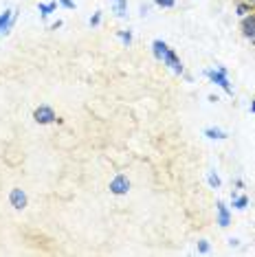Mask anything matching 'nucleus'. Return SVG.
I'll list each match as a JSON object with an SVG mask.
<instances>
[{"label": "nucleus", "instance_id": "obj_1", "mask_svg": "<svg viewBox=\"0 0 255 257\" xmlns=\"http://www.w3.org/2000/svg\"><path fill=\"white\" fill-rule=\"evenodd\" d=\"M204 75L209 77V82H214V84H218L220 88L226 92V94H234V88H231V84H229V80H226V68L224 66H220L218 70H204Z\"/></svg>", "mask_w": 255, "mask_h": 257}, {"label": "nucleus", "instance_id": "obj_2", "mask_svg": "<svg viewBox=\"0 0 255 257\" xmlns=\"http://www.w3.org/2000/svg\"><path fill=\"white\" fill-rule=\"evenodd\" d=\"M33 119L40 126H48V124H53V121H58V114H55V110L51 106H40V108H36V112H33Z\"/></svg>", "mask_w": 255, "mask_h": 257}, {"label": "nucleus", "instance_id": "obj_3", "mask_svg": "<svg viewBox=\"0 0 255 257\" xmlns=\"http://www.w3.org/2000/svg\"><path fill=\"white\" fill-rule=\"evenodd\" d=\"M110 192H112L114 196H124L130 192V180L124 176V174H119V176H114L112 180H110Z\"/></svg>", "mask_w": 255, "mask_h": 257}, {"label": "nucleus", "instance_id": "obj_4", "mask_svg": "<svg viewBox=\"0 0 255 257\" xmlns=\"http://www.w3.org/2000/svg\"><path fill=\"white\" fill-rule=\"evenodd\" d=\"M160 62H163L165 66H170L176 75H182V70H185V68H182V64H180V60H178V55L172 51V48H168V53L163 55V60H160Z\"/></svg>", "mask_w": 255, "mask_h": 257}, {"label": "nucleus", "instance_id": "obj_5", "mask_svg": "<svg viewBox=\"0 0 255 257\" xmlns=\"http://www.w3.org/2000/svg\"><path fill=\"white\" fill-rule=\"evenodd\" d=\"M9 202L14 209H24L26 206V194L22 192V189H11V194H9Z\"/></svg>", "mask_w": 255, "mask_h": 257}, {"label": "nucleus", "instance_id": "obj_6", "mask_svg": "<svg viewBox=\"0 0 255 257\" xmlns=\"http://www.w3.org/2000/svg\"><path fill=\"white\" fill-rule=\"evenodd\" d=\"M16 22V11H4V14H0V33H7L11 26H14Z\"/></svg>", "mask_w": 255, "mask_h": 257}, {"label": "nucleus", "instance_id": "obj_7", "mask_svg": "<svg viewBox=\"0 0 255 257\" xmlns=\"http://www.w3.org/2000/svg\"><path fill=\"white\" fill-rule=\"evenodd\" d=\"M242 36H244V38H251V40H255V14L246 16V18L242 20Z\"/></svg>", "mask_w": 255, "mask_h": 257}, {"label": "nucleus", "instance_id": "obj_8", "mask_svg": "<svg viewBox=\"0 0 255 257\" xmlns=\"http://www.w3.org/2000/svg\"><path fill=\"white\" fill-rule=\"evenodd\" d=\"M216 209H218V224L220 226H229V222H231V214H229V206H226L224 202H218L216 204Z\"/></svg>", "mask_w": 255, "mask_h": 257}, {"label": "nucleus", "instance_id": "obj_9", "mask_svg": "<svg viewBox=\"0 0 255 257\" xmlns=\"http://www.w3.org/2000/svg\"><path fill=\"white\" fill-rule=\"evenodd\" d=\"M168 48L170 46L163 40H154L152 42V53H154V58H156V60H163V55L168 53Z\"/></svg>", "mask_w": 255, "mask_h": 257}, {"label": "nucleus", "instance_id": "obj_10", "mask_svg": "<svg viewBox=\"0 0 255 257\" xmlns=\"http://www.w3.org/2000/svg\"><path fill=\"white\" fill-rule=\"evenodd\" d=\"M114 4V14L119 16V18H126L128 16V0H112Z\"/></svg>", "mask_w": 255, "mask_h": 257}, {"label": "nucleus", "instance_id": "obj_11", "mask_svg": "<svg viewBox=\"0 0 255 257\" xmlns=\"http://www.w3.org/2000/svg\"><path fill=\"white\" fill-rule=\"evenodd\" d=\"M204 136L207 138H218V141H222V138H226V132H222V130H218V128H207V130H204Z\"/></svg>", "mask_w": 255, "mask_h": 257}, {"label": "nucleus", "instance_id": "obj_12", "mask_svg": "<svg viewBox=\"0 0 255 257\" xmlns=\"http://www.w3.org/2000/svg\"><path fill=\"white\" fill-rule=\"evenodd\" d=\"M55 7H58V2H40V4H38V11H40L44 18H46V16H51L55 11Z\"/></svg>", "mask_w": 255, "mask_h": 257}, {"label": "nucleus", "instance_id": "obj_13", "mask_svg": "<svg viewBox=\"0 0 255 257\" xmlns=\"http://www.w3.org/2000/svg\"><path fill=\"white\" fill-rule=\"evenodd\" d=\"M207 180H209V185H212L214 189H218L220 185H222V180H220V176L216 174V172H209V174H207Z\"/></svg>", "mask_w": 255, "mask_h": 257}, {"label": "nucleus", "instance_id": "obj_14", "mask_svg": "<svg viewBox=\"0 0 255 257\" xmlns=\"http://www.w3.org/2000/svg\"><path fill=\"white\" fill-rule=\"evenodd\" d=\"M246 204H248L246 196H234V206L236 209H246Z\"/></svg>", "mask_w": 255, "mask_h": 257}, {"label": "nucleus", "instance_id": "obj_15", "mask_svg": "<svg viewBox=\"0 0 255 257\" xmlns=\"http://www.w3.org/2000/svg\"><path fill=\"white\" fill-rule=\"evenodd\" d=\"M119 40L126 44V46H130L132 44V31H119Z\"/></svg>", "mask_w": 255, "mask_h": 257}, {"label": "nucleus", "instance_id": "obj_16", "mask_svg": "<svg viewBox=\"0 0 255 257\" xmlns=\"http://www.w3.org/2000/svg\"><path fill=\"white\" fill-rule=\"evenodd\" d=\"M152 2H156L158 7H163V9H172L176 4V0H152Z\"/></svg>", "mask_w": 255, "mask_h": 257}, {"label": "nucleus", "instance_id": "obj_17", "mask_svg": "<svg viewBox=\"0 0 255 257\" xmlns=\"http://www.w3.org/2000/svg\"><path fill=\"white\" fill-rule=\"evenodd\" d=\"M198 253H209V242L207 240H200V242H198Z\"/></svg>", "mask_w": 255, "mask_h": 257}, {"label": "nucleus", "instance_id": "obj_18", "mask_svg": "<svg viewBox=\"0 0 255 257\" xmlns=\"http://www.w3.org/2000/svg\"><path fill=\"white\" fill-rule=\"evenodd\" d=\"M248 9H251V4H248V2H240V4H238V16H244Z\"/></svg>", "mask_w": 255, "mask_h": 257}, {"label": "nucleus", "instance_id": "obj_19", "mask_svg": "<svg viewBox=\"0 0 255 257\" xmlns=\"http://www.w3.org/2000/svg\"><path fill=\"white\" fill-rule=\"evenodd\" d=\"M60 4H62L64 9H75V2H73V0H60Z\"/></svg>", "mask_w": 255, "mask_h": 257}, {"label": "nucleus", "instance_id": "obj_20", "mask_svg": "<svg viewBox=\"0 0 255 257\" xmlns=\"http://www.w3.org/2000/svg\"><path fill=\"white\" fill-rule=\"evenodd\" d=\"M99 22H102V14H99V11H97V14L90 18V26H97Z\"/></svg>", "mask_w": 255, "mask_h": 257}, {"label": "nucleus", "instance_id": "obj_21", "mask_svg": "<svg viewBox=\"0 0 255 257\" xmlns=\"http://www.w3.org/2000/svg\"><path fill=\"white\" fill-rule=\"evenodd\" d=\"M244 2H248V4H251V7H255V0H244Z\"/></svg>", "mask_w": 255, "mask_h": 257}, {"label": "nucleus", "instance_id": "obj_22", "mask_svg": "<svg viewBox=\"0 0 255 257\" xmlns=\"http://www.w3.org/2000/svg\"><path fill=\"white\" fill-rule=\"evenodd\" d=\"M251 112H255V102H251Z\"/></svg>", "mask_w": 255, "mask_h": 257}]
</instances>
